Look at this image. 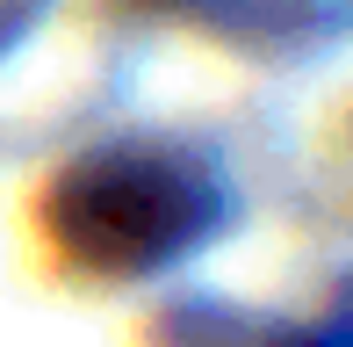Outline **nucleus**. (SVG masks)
<instances>
[{
	"label": "nucleus",
	"instance_id": "f257e3e1",
	"mask_svg": "<svg viewBox=\"0 0 353 347\" xmlns=\"http://www.w3.org/2000/svg\"><path fill=\"white\" fill-rule=\"evenodd\" d=\"M223 210V188L173 152H101L58 181V239L101 275H137L202 239Z\"/></svg>",
	"mask_w": 353,
	"mask_h": 347
}]
</instances>
